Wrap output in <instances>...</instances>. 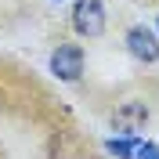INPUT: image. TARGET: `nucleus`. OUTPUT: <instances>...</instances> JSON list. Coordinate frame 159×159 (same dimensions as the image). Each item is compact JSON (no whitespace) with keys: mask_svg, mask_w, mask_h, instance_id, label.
Instances as JSON below:
<instances>
[{"mask_svg":"<svg viewBox=\"0 0 159 159\" xmlns=\"http://www.w3.org/2000/svg\"><path fill=\"white\" fill-rule=\"evenodd\" d=\"M72 29L80 36H101L105 33V4L101 0H76V7H72Z\"/></svg>","mask_w":159,"mask_h":159,"instance_id":"1","label":"nucleus"},{"mask_svg":"<svg viewBox=\"0 0 159 159\" xmlns=\"http://www.w3.org/2000/svg\"><path fill=\"white\" fill-rule=\"evenodd\" d=\"M51 72L61 80V83H76L83 76V47L80 43H61L54 54H51Z\"/></svg>","mask_w":159,"mask_h":159,"instance_id":"2","label":"nucleus"},{"mask_svg":"<svg viewBox=\"0 0 159 159\" xmlns=\"http://www.w3.org/2000/svg\"><path fill=\"white\" fill-rule=\"evenodd\" d=\"M127 51L138 61H159V33L148 25H130L127 29Z\"/></svg>","mask_w":159,"mask_h":159,"instance_id":"3","label":"nucleus"},{"mask_svg":"<svg viewBox=\"0 0 159 159\" xmlns=\"http://www.w3.org/2000/svg\"><path fill=\"white\" fill-rule=\"evenodd\" d=\"M145 123H148V109H145L141 101H127V105L116 112V127H119V134H127V138L134 130H141Z\"/></svg>","mask_w":159,"mask_h":159,"instance_id":"4","label":"nucleus"},{"mask_svg":"<svg viewBox=\"0 0 159 159\" xmlns=\"http://www.w3.org/2000/svg\"><path fill=\"white\" fill-rule=\"evenodd\" d=\"M134 148H138L134 138H109L105 141V152L116 156V159H134Z\"/></svg>","mask_w":159,"mask_h":159,"instance_id":"5","label":"nucleus"},{"mask_svg":"<svg viewBox=\"0 0 159 159\" xmlns=\"http://www.w3.org/2000/svg\"><path fill=\"white\" fill-rule=\"evenodd\" d=\"M134 159H159V145H156V141H138Z\"/></svg>","mask_w":159,"mask_h":159,"instance_id":"6","label":"nucleus"},{"mask_svg":"<svg viewBox=\"0 0 159 159\" xmlns=\"http://www.w3.org/2000/svg\"><path fill=\"white\" fill-rule=\"evenodd\" d=\"M156 33H159V18H156Z\"/></svg>","mask_w":159,"mask_h":159,"instance_id":"7","label":"nucleus"},{"mask_svg":"<svg viewBox=\"0 0 159 159\" xmlns=\"http://www.w3.org/2000/svg\"><path fill=\"white\" fill-rule=\"evenodd\" d=\"M54 4H61V0H54Z\"/></svg>","mask_w":159,"mask_h":159,"instance_id":"8","label":"nucleus"}]
</instances>
